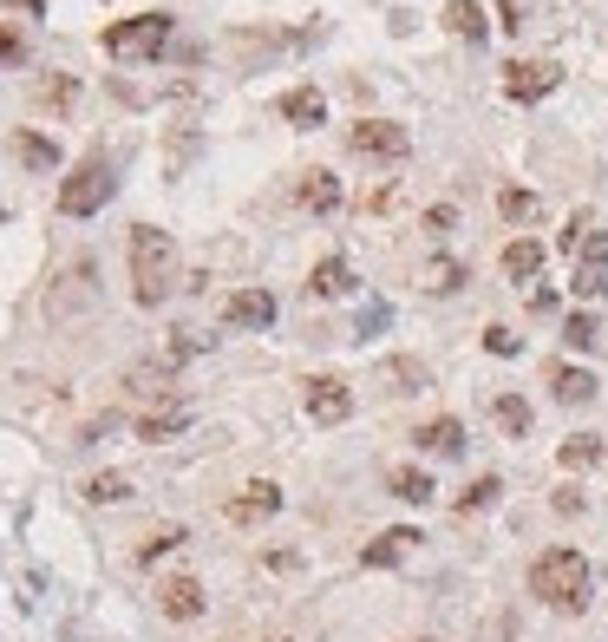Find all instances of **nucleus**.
Instances as JSON below:
<instances>
[{
    "label": "nucleus",
    "mask_w": 608,
    "mask_h": 642,
    "mask_svg": "<svg viewBox=\"0 0 608 642\" xmlns=\"http://www.w3.org/2000/svg\"><path fill=\"white\" fill-rule=\"evenodd\" d=\"M412 446L432 452V459H458V452H465V420H452V414H445V420H425V427L412 432Z\"/></svg>",
    "instance_id": "obj_14"
},
{
    "label": "nucleus",
    "mask_w": 608,
    "mask_h": 642,
    "mask_svg": "<svg viewBox=\"0 0 608 642\" xmlns=\"http://www.w3.org/2000/svg\"><path fill=\"white\" fill-rule=\"evenodd\" d=\"M387 380H393V394H419L425 387V360H412V355L387 360Z\"/></svg>",
    "instance_id": "obj_30"
},
{
    "label": "nucleus",
    "mask_w": 608,
    "mask_h": 642,
    "mask_svg": "<svg viewBox=\"0 0 608 642\" xmlns=\"http://www.w3.org/2000/svg\"><path fill=\"white\" fill-rule=\"evenodd\" d=\"M563 85V67L556 60H517V67H504V92L517 99V105H537Z\"/></svg>",
    "instance_id": "obj_6"
},
{
    "label": "nucleus",
    "mask_w": 608,
    "mask_h": 642,
    "mask_svg": "<svg viewBox=\"0 0 608 642\" xmlns=\"http://www.w3.org/2000/svg\"><path fill=\"white\" fill-rule=\"evenodd\" d=\"M537 191H497V216L504 223H537Z\"/></svg>",
    "instance_id": "obj_27"
},
{
    "label": "nucleus",
    "mask_w": 608,
    "mask_h": 642,
    "mask_svg": "<svg viewBox=\"0 0 608 642\" xmlns=\"http://www.w3.org/2000/svg\"><path fill=\"white\" fill-rule=\"evenodd\" d=\"M112 191H118V177H112V157L105 151H92V157H79L72 164V177L60 184V211L66 216H92L112 204Z\"/></svg>",
    "instance_id": "obj_3"
},
{
    "label": "nucleus",
    "mask_w": 608,
    "mask_h": 642,
    "mask_svg": "<svg viewBox=\"0 0 608 642\" xmlns=\"http://www.w3.org/2000/svg\"><path fill=\"white\" fill-rule=\"evenodd\" d=\"M497 492H504V479H491V472H484V479H477V486H465V492H458V511H465V518H472V511H484V505L497 499Z\"/></svg>",
    "instance_id": "obj_32"
},
{
    "label": "nucleus",
    "mask_w": 608,
    "mask_h": 642,
    "mask_svg": "<svg viewBox=\"0 0 608 642\" xmlns=\"http://www.w3.org/2000/svg\"><path fill=\"white\" fill-rule=\"evenodd\" d=\"M347 144H353L360 157H387V164H400L405 151H412L405 125H393V119H360V125L347 132Z\"/></svg>",
    "instance_id": "obj_7"
},
{
    "label": "nucleus",
    "mask_w": 608,
    "mask_h": 642,
    "mask_svg": "<svg viewBox=\"0 0 608 642\" xmlns=\"http://www.w3.org/2000/svg\"><path fill=\"white\" fill-rule=\"evenodd\" d=\"M13 157H20L27 171H40V177H53V171H60V144L40 139V132H13Z\"/></svg>",
    "instance_id": "obj_15"
},
{
    "label": "nucleus",
    "mask_w": 608,
    "mask_h": 642,
    "mask_svg": "<svg viewBox=\"0 0 608 642\" xmlns=\"http://www.w3.org/2000/svg\"><path fill=\"white\" fill-rule=\"evenodd\" d=\"M85 499L92 505H125L132 499V479H125V472H99V479H85Z\"/></svg>",
    "instance_id": "obj_26"
},
{
    "label": "nucleus",
    "mask_w": 608,
    "mask_h": 642,
    "mask_svg": "<svg viewBox=\"0 0 608 642\" xmlns=\"http://www.w3.org/2000/svg\"><path fill=\"white\" fill-rule=\"evenodd\" d=\"M491 420L511 432V439H524V432H530V400H524V394H497V400H491Z\"/></svg>",
    "instance_id": "obj_22"
},
{
    "label": "nucleus",
    "mask_w": 608,
    "mask_h": 642,
    "mask_svg": "<svg viewBox=\"0 0 608 642\" xmlns=\"http://www.w3.org/2000/svg\"><path fill=\"white\" fill-rule=\"evenodd\" d=\"M419 544H425V538H419L412 524H393V531H380V538H373V544L360 551V564H373V571H387V564H405V558H412Z\"/></svg>",
    "instance_id": "obj_11"
},
{
    "label": "nucleus",
    "mask_w": 608,
    "mask_h": 642,
    "mask_svg": "<svg viewBox=\"0 0 608 642\" xmlns=\"http://www.w3.org/2000/svg\"><path fill=\"white\" fill-rule=\"evenodd\" d=\"M171 40V13H132L118 27H105V53L112 60H157Z\"/></svg>",
    "instance_id": "obj_4"
},
{
    "label": "nucleus",
    "mask_w": 608,
    "mask_h": 642,
    "mask_svg": "<svg viewBox=\"0 0 608 642\" xmlns=\"http://www.w3.org/2000/svg\"><path fill=\"white\" fill-rule=\"evenodd\" d=\"M177 544H184V524H157V531L137 544V564H157V558H164V551H177Z\"/></svg>",
    "instance_id": "obj_29"
},
{
    "label": "nucleus",
    "mask_w": 608,
    "mask_h": 642,
    "mask_svg": "<svg viewBox=\"0 0 608 642\" xmlns=\"http://www.w3.org/2000/svg\"><path fill=\"white\" fill-rule=\"evenodd\" d=\"M72 92H79L72 79H47V85H40V105H72Z\"/></svg>",
    "instance_id": "obj_35"
},
{
    "label": "nucleus",
    "mask_w": 608,
    "mask_h": 642,
    "mask_svg": "<svg viewBox=\"0 0 608 642\" xmlns=\"http://www.w3.org/2000/svg\"><path fill=\"white\" fill-rule=\"evenodd\" d=\"M171 288H177V243H171V230L137 223L132 230V295L144 308H157Z\"/></svg>",
    "instance_id": "obj_1"
},
{
    "label": "nucleus",
    "mask_w": 608,
    "mask_h": 642,
    "mask_svg": "<svg viewBox=\"0 0 608 642\" xmlns=\"http://www.w3.org/2000/svg\"><path fill=\"white\" fill-rule=\"evenodd\" d=\"M281 119H288V125H321V119H328V99H321L315 85H295V92L281 99Z\"/></svg>",
    "instance_id": "obj_18"
},
{
    "label": "nucleus",
    "mask_w": 608,
    "mask_h": 642,
    "mask_svg": "<svg viewBox=\"0 0 608 642\" xmlns=\"http://www.w3.org/2000/svg\"><path fill=\"white\" fill-rule=\"evenodd\" d=\"M387 486H393V499H405V505H425L432 492H439L419 466H393V472H387Z\"/></svg>",
    "instance_id": "obj_23"
},
{
    "label": "nucleus",
    "mask_w": 608,
    "mask_h": 642,
    "mask_svg": "<svg viewBox=\"0 0 608 642\" xmlns=\"http://www.w3.org/2000/svg\"><path fill=\"white\" fill-rule=\"evenodd\" d=\"M157 610L177 616V623L203 616V583H197V577H164V583H157Z\"/></svg>",
    "instance_id": "obj_13"
},
{
    "label": "nucleus",
    "mask_w": 608,
    "mask_h": 642,
    "mask_svg": "<svg viewBox=\"0 0 608 642\" xmlns=\"http://www.w3.org/2000/svg\"><path fill=\"white\" fill-rule=\"evenodd\" d=\"M387 322H393V308H387V302H367V308H360V335H380Z\"/></svg>",
    "instance_id": "obj_33"
},
{
    "label": "nucleus",
    "mask_w": 608,
    "mask_h": 642,
    "mask_svg": "<svg viewBox=\"0 0 608 642\" xmlns=\"http://www.w3.org/2000/svg\"><path fill=\"white\" fill-rule=\"evenodd\" d=\"M419 283H425V295H452V288H465V263H452V256H432Z\"/></svg>",
    "instance_id": "obj_24"
},
{
    "label": "nucleus",
    "mask_w": 608,
    "mask_h": 642,
    "mask_svg": "<svg viewBox=\"0 0 608 642\" xmlns=\"http://www.w3.org/2000/svg\"><path fill=\"white\" fill-rule=\"evenodd\" d=\"M530 590H537L549 610H583L589 603V558L576 544H549L537 564H530Z\"/></svg>",
    "instance_id": "obj_2"
},
{
    "label": "nucleus",
    "mask_w": 608,
    "mask_h": 642,
    "mask_svg": "<svg viewBox=\"0 0 608 642\" xmlns=\"http://www.w3.org/2000/svg\"><path fill=\"white\" fill-rule=\"evenodd\" d=\"M549 387H556L563 407H589V400H596V374H583V367H556Z\"/></svg>",
    "instance_id": "obj_19"
},
{
    "label": "nucleus",
    "mask_w": 608,
    "mask_h": 642,
    "mask_svg": "<svg viewBox=\"0 0 608 642\" xmlns=\"http://www.w3.org/2000/svg\"><path fill=\"white\" fill-rule=\"evenodd\" d=\"M301 211H315V216L340 211V177L334 171H308V177H301Z\"/></svg>",
    "instance_id": "obj_16"
},
{
    "label": "nucleus",
    "mask_w": 608,
    "mask_h": 642,
    "mask_svg": "<svg viewBox=\"0 0 608 642\" xmlns=\"http://www.w3.org/2000/svg\"><path fill=\"white\" fill-rule=\"evenodd\" d=\"M20 60H27V40L13 27H0V67H20Z\"/></svg>",
    "instance_id": "obj_34"
},
{
    "label": "nucleus",
    "mask_w": 608,
    "mask_h": 642,
    "mask_svg": "<svg viewBox=\"0 0 608 642\" xmlns=\"http://www.w3.org/2000/svg\"><path fill=\"white\" fill-rule=\"evenodd\" d=\"M223 322H229V328H269V322H275V295H269V288H236V295L223 302Z\"/></svg>",
    "instance_id": "obj_10"
},
{
    "label": "nucleus",
    "mask_w": 608,
    "mask_h": 642,
    "mask_svg": "<svg viewBox=\"0 0 608 642\" xmlns=\"http://www.w3.org/2000/svg\"><path fill=\"white\" fill-rule=\"evenodd\" d=\"M125 387H132L137 400H177V360H137L132 374H125Z\"/></svg>",
    "instance_id": "obj_9"
},
{
    "label": "nucleus",
    "mask_w": 608,
    "mask_h": 642,
    "mask_svg": "<svg viewBox=\"0 0 608 642\" xmlns=\"http://www.w3.org/2000/svg\"><path fill=\"white\" fill-rule=\"evenodd\" d=\"M504 276H511V283H530V276H543V243L517 236V243L504 249Z\"/></svg>",
    "instance_id": "obj_21"
},
{
    "label": "nucleus",
    "mask_w": 608,
    "mask_h": 642,
    "mask_svg": "<svg viewBox=\"0 0 608 642\" xmlns=\"http://www.w3.org/2000/svg\"><path fill=\"white\" fill-rule=\"evenodd\" d=\"M425 230H439V236H445V230H452V204H439V211H425Z\"/></svg>",
    "instance_id": "obj_37"
},
{
    "label": "nucleus",
    "mask_w": 608,
    "mask_h": 642,
    "mask_svg": "<svg viewBox=\"0 0 608 642\" xmlns=\"http://www.w3.org/2000/svg\"><path fill=\"white\" fill-rule=\"evenodd\" d=\"M223 511H229L236 524H262V518H275V511H281V486H269V479H256V486H243L236 499L223 505Z\"/></svg>",
    "instance_id": "obj_12"
},
{
    "label": "nucleus",
    "mask_w": 608,
    "mask_h": 642,
    "mask_svg": "<svg viewBox=\"0 0 608 642\" xmlns=\"http://www.w3.org/2000/svg\"><path fill=\"white\" fill-rule=\"evenodd\" d=\"M576 295L583 302H602L608 295V230H589L583 236V249H576Z\"/></svg>",
    "instance_id": "obj_8"
},
{
    "label": "nucleus",
    "mask_w": 608,
    "mask_h": 642,
    "mask_svg": "<svg viewBox=\"0 0 608 642\" xmlns=\"http://www.w3.org/2000/svg\"><path fill=\"white\" fill-rule=\"evenodd\" d=\"M596 459H608V446L596 439V432H576V439H563V466H596Z\"/></svg>",
    "instance_id": "obj_31"
},
{
    "label": "nucleus",
    "mask_w": 608,
    "mask_h": 642,
    "mask_svg": "<svg viewBox=\"0 0 608 642\" xmlns=\"http://www.w3.org/2000/svg\"><path fill=\"white\" fill-rule=\"evenodd\" d=\"M184 427H190V407H184V400H171V407H157V414H144V420H137V439H151V446H157V439H177Z\"/></svg>",
    "instance_id": "obj_17"
},
{
    "label": "nucleus",
    "mask_w": 608,
    "mask_h": 642,
    "mask_svg": "<svg viewBox=\"0 0 608 642\" xmlns=\"http://www.w3.org/2000/svg\"><path fill=\"white\" fill-rule=\"evenodd\" d=\"M445 27H452L458 40H484V33H491V27H484V7H477V0H452V7H445Z\"/></svg>",
    "instance_id": "obj_25"
},
{
    "label": "nucleus",
    "mask_w": 608,
    "mask_h": 642,
    "mask_svg": "<svg viewBox=\"0 0 608 642\" xmlns=\"http://www.w3.org/2000/svg\"><path fill=\"white\" fill-rule=\"evenodd\" d=\"M563 342H569V348H602V322H596V315H583V308H576V315H569V322H563Z\"/></svg>",
    "instance_id": "obj_28"
},
{
    "label": "nucleus",
    "mask_w": 608,
    "mask_h": 642,
    "mask_svg": "<svg viewBox=\"0 0 608 642\" xmlns=\"http://www.w3.org/2000/svg\"><path fill=\"white\" fill-rule=\"evenodd\" d=\"M353 288V269H347V256H328V263H315V276H308V295H321V302H334Z\"/></svg>",
    "instance_id": "obj_20"
},
{
    "label": "nucleus",
    "mask_w": 608,
    "mask_h": 642,
    "mask_svg": "<svg viewBox=\"0 0 608 642\" xmlns=\"http://www.w3.org/2000/svg\"><path fill=\"white\" fill-rule=\"evenodd\" d=\"M484 348H491V355H517V335H511V328H484Z\"/></svg>",
    "instance_id": "obj_36"
},
{
    "label": "nucleus",
    "mask_w": 608,
    "mask_h": 642,
    "mask_svg": "<svg viewBox=\"0 0 608 642\" xmlns=\"http://www.w3.org/2000/svg\"><path fill=\"white\" fill-rule=\"evenodd\" d=\"M308 420H315V427L353 420V387H347L340 374H315V380H308Z\"/></svg>",
    "instance_id": "obj_5"
}]
</instances>
